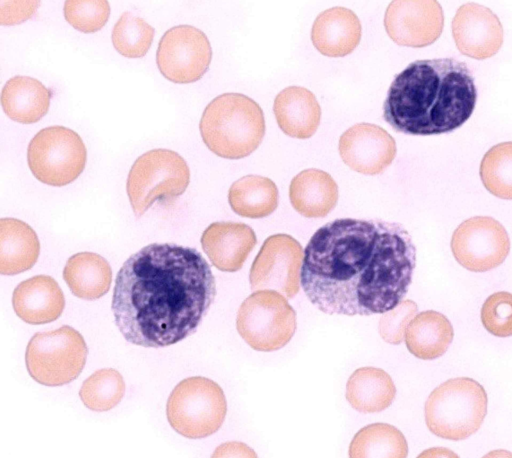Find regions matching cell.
<instances>
[{
    "mask_svg": "<svg viewBox=\"0 0 512 458\" xmlns=\"http://www.w3.org/2000/svg\"><path fill=\"white\" fill-rule=\"evenodd\" d=\"M480 178L494 196L512 200V141L492 146L480 163Z\"/></svg>",
    "mask_w": 512,
    "mask_h": 458,
    "instance_id": "30",
    "label": "cell"
},
{
    "mask_svg": "<svg viewBox=\"0 0 512 458\" xmlns=\"http://www.w3.org/2000/svg\"><path fill=\"white\" fill-rule=\"evenodd\" d=\"M384 26L398 45L420 48L440 37L444 14L435 0H394L386 9Z\"/></svg>",
    "mask_w": 512,
    "mask_h": 458,
    "instance_id": "14",
    "label": "cell"
},
{
    "mask_svg": "<svg viewBox=\"0 0 512 458\" xmlns=\"http://www.w3.org/2000/svg\"><path fill=\"white\" fill-rule=\"evenodd\" d=\"M125 388V381L117 370L104 368L97 370L83 382L79 396L88 409L104 412L119 404Z\"/></svg>",
    "mask_w": 512,
    "mask_h": 458,
    "instance_id": "29",
    "label": "cell"
},
{
    "mask_svg": "<svg viewBox=\"0 0 512 458\" xmlns=\"http://www.w3.org/2000/svg\"><path fill=\"white\" fill-rule=\"evenodd\" d=\"M226 413L227 402L222 388L202 376L180 381L172 390L166 405L171 427L190 439L214 434L222 426Z\"/></svg>",
    "mask_w": 512,
    "mask_h": 458,
    "instance_id": "6",
    "label": "cell"
},
{
    "mask_svg": "<svg viewBox=\"0 0 512 458\" xmlns=\"http://www.w3.org/2000/svg\"><path fill=\"white\" fill-rule=\"evenodd\" d=\"M396 395V387L387 372L376 367L356 369L346 384V399L361 413H377L388 408Z\"/></svg>",
    "mask_w": 512,
    "mask_h": 458,
    "instance_id": "26",
    "label": "cell"
},
{
    "mask_svg": "<svg viewBox=\"0 0 512 458\" xmlns=\"http://www.w3.org/2000/svg\"><path fill=\"white\" fill-rule=\"evenodd\" d=\"M476 100L474 77L466 63L454 58L417 60L392 81L383 117L401 133H447L469 119Z\"/></svg>",
    "mask_w": 512,
    "mask_h": 458,
    "instance_id": "3",
    "label": "cell"
},
{
    "mask_svg": "<svg viewBox=\"0 0 512 458\" xmlns=\"http://www.w3.org/2000/svg\"><path fill=\"white\" fill-rule=\"evenodd\" d=\"M273 111L280 129L293 138H310L320 124V105L315 95L304 87L289 86L280 91Z\"/></svg>",
    "mask_w": 512,
    "mask_h": 458,
    "instance_id": "20",
    "label": "cell"
},
{
    "mask_svg": "<svg viewBox=\"0 0 512 458\" xmlns=\"http://www.w3.org/2000/svg\"><path fill=\"white\" fill-rule=\"evenodd\" d=\"M155 30L144 19L124 12L112 30L114 48L128 58L143 57L149 50Z\"/></svg>",
    "mask_w": 512,
    "mask_h": 458,
    "instance_id": "31",
    "label": "cell"
},
{
    "mask_svg": "<svg viewBox=\"0 0 512 458\" xmlns=\"http://www.w3.org/2000/svg\"><path fill=\"white\" fill-rule=\"evenodd\" d=\"M257 238L253 229L237 222H214L203 232L201 245L217 269L235 272L241 269Z\"/></svg>",
    "mask_w": 512,
    "mask_h": 458,
    "instance_id": "17",
    "label": "cell"
},
{
    "mask_svg": "<svg viewBox=\"0 0 512 458\" xmlns=\"http://www.w3.org/2000/svg\"><path fill=\"white\" fill-rule=\"evenodd\" d=\"M289 198L293 208L302 216L321 218L337 204L338 186L327 172L306 169L292 179Z\"/></svg>",
    "mask_w": 512,
    "mask_h": 458,
    "instance_id": "21",
    "label": "cell"
},
{
    "mask_svg": "<svg viewBox=\"0 0 512 458\" xmlns=\"http://www.w3.org/2000/svg\"><path fill=\"white\" fill-rule=\"evenodd\" d=\"M338 149L348 167L365 175L382 173L396 156L394 138L384 128L370 123L347 129L339 139Z\"/></svg>",
    "mask_w": 512,
    "mask_h": 458,
    "instance_id": "15",
    "label": "cell"
},
{
    "mask_svg": "<svg viewBox=\"0 0 512 458\" xmlns=\"http://www.w3.org/2000/svg\"><path fill=\"white\" fill-rule=\"evenodd\" d=\"M51 96V90L39 80L18 75L10 78L3 86L1 105L10 119L31 124L46 115Z\"/></svg>",
    "mask_w": 512,
    "mask_h": 458,
    "instance_id": "22",
    "label": "cell"
},
{
    "mask_svg": "<svg viewBox=\"0 0 512 458\" xmlns=\"http://www.w3.org/2000/svg\"><path fill=\"white\" fill-rule=\"evenodd\" d=\"M415 264V245L401 224L336 219L309 240L301 286L326 314H383L404 299Z\"/></svg>",
    "mask_w": 512,
    "mask_h": 458,
    "instance_id": "1",
    "label": "cell"
},
{
    "mask_svg": "<svg viewBox=\"0 0 512 458\" xmlns=\"http://www.w3.org/2000/svg\"><path fill=\"white\" fill-rule=\"evenodd\" d=\"M296 312L275 290H258L241 304L236 328L254 350L271 352L284 347L296 331Z\"/></svg>",
    "mask_w": 512,
    "mask_h": 458,
    "instance_id": "9",
    "label": "cell"
},
{
    "mask_svg": "<svg viewBox=\"0 0 512 458\" xmlns=\"http://www.w3.org/2000/svg\"><path fill=\"white\" fill-rule=\"evenodd\" d=\"M416 312L417 305L411 300L401 301L396 307L385 312L379 321V333L384 341L400 344Z\"/></svg>",
    "mask_w": 512,
    "mask_h": 458,
    "instance_id": "34",
    "label": "cell"
},
{
    "mask_svg": "<svg viewBox=\"0 0 512 458\" xmlns=\"http://www.w3.org/2000/svg\"><path fill=\"white\" fill-rule=\"evenodd\" d=\"M304 251L292 236L279 233L269 236L255 257L249 281L253 291L275 290L286 298L300 288Z\"/></svg>",
    "mask_w": 512,
    "mask_h": 458,
    "instance_id": "11",
    "label": "cell"
},
{
    "mask_svg": "<svg viewBox=\"0 0 512 458\" xmlns=\"http://www.w3.org/2000/svg\"><path fill=\"white\" fill-rule=\"evenodd\" d=\"M40 243L35 231L24 221L0 219V273L15 275L36 263Z\"/></svg>",
    "mask_w": 512,
    "mask_h": 458,
    "instance_id": "23",
    "label": "cell"
},
{
    "mask_svg": "<svg viewBox=\"0 0 512 458\" xmlns=\"http://www.w3.org/2000/svg\"><path fill=\"white\" fill-rule=\"evenodd\" d=\"M211 59L212 48L206 34L191 25L168 29L156 52L160 73L177 84L199 80L208 70Z\"/></svg>",
    "mask_w": 512,
    "mask_h": 458,
    "instance_id": "12",
    "label": "cell"
},
{
    "mask_svg": "<svg viewBox=\"0 0 512 458\" xmlns=\"http://www.w3.org/2000/svg\"><path fill=\"white\" fill-rule=\"evenodd\" d=\"M362 27L357 15L345 7H332L320 13L312 26L315 48L328 57H343L359 44Z\"/></svg>",
    "mask_w": 512,
    "mask_h": 458,
    "instance_id": "19",
    "label": "cell"
},
{
    "mask_svg": "<svg viewBox=\"0 0 512 458\" xmlns=\"http://www.w3.org/2000/svg\"><path fill=\"white\" fill-rule=\"evenodd\" d=\"M88 355L83 336L64 325L56 330L36 333L25 352L26 368L33 380L45 386H62L82 372Z\"/></svg>",
    "mask_w": 512,
    "mask_h": 458,
    "instance_id": "7",
    "label": "cell"
},
{
    "mask_svg": "<svg viewBox=\"0 0 512 458\" xmlns=\"http://www.w3.org/2000/svg\"><path fill=\"white\" fill-rule=\"evenodd\" d=\"M199 129L203 142L217 156L240 159L260 145L265 134L259 104L241 93H224L204 109Z\"/></svg>",
    "mask_w": 512,
    "mask_h": 458,
    "instance_id": "4",
    "label": "cell"
},
{
    "mask_svg": "<svg viewBox=\"0 0 512 458\" xmlns=\"http://www.w3.org/2000/svg\"><path fill=\"white\" fill-rule=\"evenodd\" d=\"M12 305L16 315L32 325L58 319L65 298L58 283L50 276L36 275L20 282L13 291Z\"/></svg>",
    "mask_w": 512,
    "mask_h": 458,
    "instance_id": "18",
    "label": "cell"
},
{
    "mask_svg": "<svg viewBox=\"0 0 512 458\" xmlns=\"http://www.w3.org/2000/svg\"><path fill=\"white\" fill-rule=\"evenodd\" d=\"M215 295L214 275L200 252L153 243L131 255L118 271L111 308L128 342L159 348L194 333Z\"/></svg>",
    "mask_w": 512,
    "mask_h": 458,
    "instance_id": "2",
    "label": "cell"
},
{
    "mask_svg": "<svg viewBox=\"0 0 512 458\" xmlns=\"http://www.w3.org/2000/svg\"><path fill=\"white\" fill-rule=\"evenodd\" d=\"M451 250L465 269L485 272L504 262L510 251V239L496 219L475 216L463 221L453 232Z\"/></svg>",
    "mask_w": 512,
    "mask_h": 458,
    "instance_id": "13",
    "label": "cell"
},
{
    "mask_svg": "<svg viewBox=\"0 0 512 458\" xmlns=\"http://www.w3.org/2000/svg\"><path fill=\"white\" fill-rule=\"evenodd\" d=\"M451 26L456 47L470 58H490L503 44L504 31L499 18L483 5L474 2L461 5Z\"/></svg>",
    "mask_w": 512,
    "mask_h": 458,
    "instance_id": "16",
    "label": "cell"
},
{
    "mask_svg": "<svg viewBox=\"0 0 512 458\" xmlns=\"http://www.w3.org/2000/svg\"><path fill=\"white\" fill-rule=\"evenodd\" d=\"M63 278L73 295L85 300H95L109 291L112 270L101 255L79 252L67 260Z\"/></svg>",
    "mask_w": 512,
    "mask_h": 458,
    "instance_id": "25",
    "label": "cell"
},
{
    "mask_svg": "<svg viewBox=\"0 0 512 458\" xmlns=\"http://www.w3.org/2000/svg\"><path fill=\"white\" fill-rule=\"evenodd\" d=\"M487 406V393L479 382L469 377L449 379L427 398L425 422L440 438L463 440L480 429Z\"/></svg>",
    "mask_w": 512,
    "mask_h": 458,
    "instance_id": "5",
    "label": "cell"
},
{
    "mask_svg": "<svg viewBox=\"0 0 512 458\" xmlns=\"http://www.w3.org/2000/svg\"><path fill=\"white\" fill-rule=\"evenodd\" d=\"M349 457H396L408 455L403 433L387 423L369 424L360 429L349 446Z\"/></svg>",
    "mask_w": 512,
    "mask_h": 458,
    "instance_id": "28",
    "label": "cell"
},
{
    "mask_svg": "<svg viewBox=\"0 0 512 458\" xmlns=\"http://www.w3.org/2000/svg\"><path fill=\"white\" fill-rule=\"evenodd\" d=\"M453 337V326L448 318L440 312L427 310L410 321L405 332V343L415 357L432 360L447 351Z\"/></svg>",
    "mask_w": 512,
    "mask_h": 458,
    "instance_id": "24",
    "label": "cell"
},
{
    "mask_svg": "<svg viewBox=\"0 0 512 458\" xmlns=\"http://www.w3.org/2000/svg\"><path fill=\"white\" fill-rule=\"evenodd\" d=\"M109 3L105 0H67L64 3L66 21L78 31L93 33L108 21Z\"/></svg>",
    "mask_w": 512,
    "mask_h": 458,
    "instance_id": "32",
    "label": "cell"
},
{
    "mask_svg": "<svg viewBox=\"0 0 512 458\" xmlns=\"http://www.w3.org/2000/svg\"><path fill=\"white\" fill-rule=\"evenodd\" d=\"M481 322L494 336H512V293L491 294L482 305Z\"/></svg>",
    "mask_w": 512,
    "mask_h": 458,
    "instance_id": "33",
    "label": "cell"
},
{
    "mask_svg": "<svg viewBox=\"0 0 512 458\" xmlns=\"http://www.w3.org/2000/svg\"><path fill=\"white\" fill-rule=\"evenodd\" d=\"M87 151L82 138L70 128L56 125L41 129L27 149L32 174L42 183L64 186L83 172Z\"/></svg>",
    "mask_w": 512,
    "mask_h": 458,
    "instance_id": "10",
    "label": "cell"
},
{
    "mask_svg": "<svg viewBox=\"0 0 512 458\" xmlns=\"http://www.w3.org/2000/svg\"><path fill=\"white\" fill-rule=\"evenodd\" d=\"M190 182V169L178 153L152 149L139 156L127 177L126 190L136 217L162 198L178 197Z\"/></svg>",
    "mask_w": 512,
    "mask_h": 458,
    "instance_id": "8",
    "label": "cell"
},
{
    "mask_svg": "<svg viewBox=\"0 0 512 458\" xmlns=\"http://www.w3.org/2000/svg\"><path fill=\"white\" fill-rule=\"evenodd\" d=\"M228 201L232 210L242 217L263 218L277 208L278 189L267 177L246 175L231 185Z\"/></svg>",
    "mask_w": 512,
    "mask_h": 458,
    "instance_id": "27",
    "label": "cell"
}]
</instances>
